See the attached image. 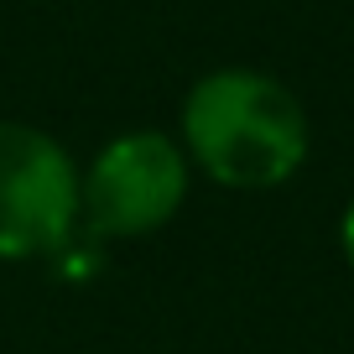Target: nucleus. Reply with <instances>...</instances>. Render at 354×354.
<instances>
[{
  "label": "nucleus",
  "instance_id": "1",
  "mask_svg": "<svg viewBox=\"0 0 354 354\" xmlns=\"http://www.w3.org/2000/svg\"><path fill=\"white\" fill-rule=\"evenodd\" d=\"M177 141L203 177L230 193H271L308 162V110L261 68H214L183 100Z\"/></svg>",
  "mask_w": 354,
  "mask_h": 354
},
{
  "label": "nucleus",
  "instance_id": "2",
  "mask_svg": "<svg viewBox=\"0 0 354 354\" xmlns=\"http://www.w3.org/2000/svg\"><path fill=\"white\" fill-rule=\"evenodd\" d=\"M193 183L183 141L167 131H120L78 172V230L94 240H141L177 219Z\"/></svg>",
  "mask_w": 354,
  "mask_h": 354
},
{
  "label": "nucleus",
  "instance_id": "4",
  "mask_svg": "<svg viewBox=\"0 0 354 354\" xmlns=\"http://www.w3.org/2000/svg\"><path fill=\"white\" fill-rule=\"evenodd\" d=\"M339 250H344V261H349V271H354V198L344 203V219H339Z\"/></svg>",
  "mask_w": 354,
  "mask_h": 354
},
{
  "label": "nucleus",
  "instance_id": "3",
  "mask_svg": "<svg viewBox=\"0 0 354 354\" xmlns=\"http://www.w3.org/2000/svg\"><path fill=\"white\" fill-rule=\"evenodd\" d=\"M78 172L57 136L0 120V261L63 255L78 234Z\"/></svg>",
  "mask_w": 354,
  "mask_h": 354
}]
</instances>
